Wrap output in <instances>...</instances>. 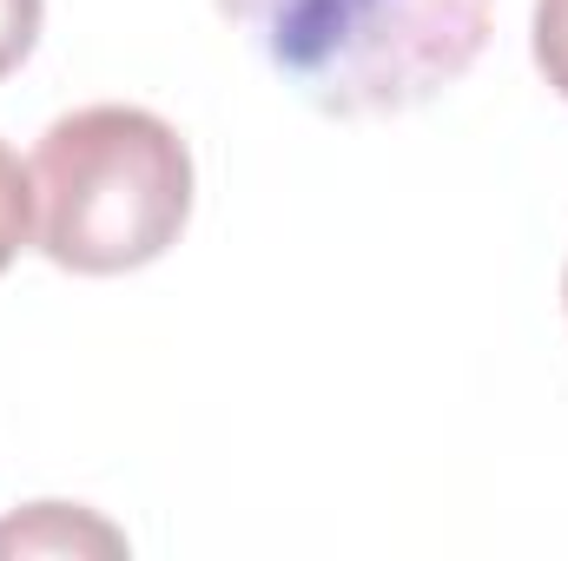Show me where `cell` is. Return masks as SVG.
I'll return each instance as SVG.
<instances>
[{
    "label": "cell",
    "instance_id": "1",
    "mask_svg": "<svg viewBox=\"0 0 568 561\" xmlns=\"http://www.w3.org/2000/svg\"><path fill=\"white\" fill-rule=\"evenodd\" d=\"M219 13L304 106L371 120L456 86L489 47L496 0H219Z\"/></svg>",
    "mask_w": 568,
    "mask_h": 561
},
{
    "label": "cell",
    "instance_id": "2",
    "mask_svg": "<svg viewBox=\"0 0 568 561\" xmlns=\"http://www.w3.org/2000/svg\"><path fill=\"white\" fill-rule=\"evenodd\" d=\"M33 212L40 252L60 272H140L192 218V152L145 106H80L33 145Z\"/></svg>",
    "mask_w": 568,
    "mask_h": 561
},
{
    "label": "cell",
    "instance_id": "3",
    "mask_svg": "<svg viewBox=\"0 0 568 561\" xmlns=\"http://www.w3.org/2000/svg\"><path fill=\"white\" fill-rule=\"evenodd\" d=\"M27 238H33V165H20L0 140V272L20 258Z\"/></svg>",
    "mask_w": 568,
    "mask_h": 561
},
{
    "label": "cell",
    "instance_id": "4",
    "mask_svg": "<svg viewBox=\"0 0 568 561\" xmlns=\"http://www.w3.org/2000/svg\"><path fill=\"white\" fill-rule=\"evenodd\" d=\"M536 67L568 100V0H536Z\"/></svg>",
    "mask_w": 568,
    "mask_h": 561
},
{
    "label": "cell",
    "instance_id": "5",
    "mask_svg": "<svg viewBox=\"0 0 568 561\" xmlns=\"http://www.w3.org/2000/svg\"><path fill=\"white\" fill-rule=\"evenodd\" d=\"M40 20H47V0H0V80L33 53Z\"/></svg>",
    "mask_w": 568,
    "mask_h": 561
},
{
    "label": "cell",
    "instance_id": "6",
    "mask_svg": "<svg viewBox=\"0 0 568 561\" xmlns=\"http://www.w3.org/2000/svg\"><path fill=\"white\" fill-rule=\"evenodd\" d=\"M562 297H568V278H562Z\"/></svg>",
    "mask_w": 568,
    "mask_h": 561
}]
</instances>
